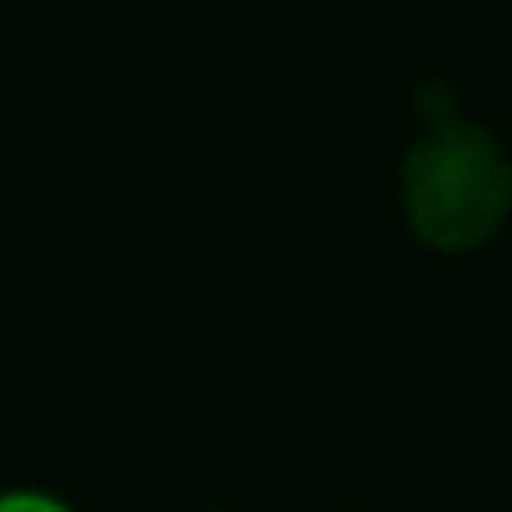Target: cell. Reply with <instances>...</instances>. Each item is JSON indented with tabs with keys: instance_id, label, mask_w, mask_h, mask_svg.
Segmentation results:
<instances>
[{
	"instance_id": "obj_1",
	"label": "cell",
	"mask_w": 512,
	"mask_h": 512,
	"mask_svg": "<svg viewBox=\"0 0 512 512\" xmlns=\"http://www.w3.org/2000/svg\"><path fill=\"white\" fill-rule=\"evenodd\" d=\"M402 216L432 251H482L512 211V161L502 141L462 116L432 121L402 156Z\"/></svg>"
},
{
	"instance_id": "obj_2",
	"label": "cell",
	"mask_w": 512,
	"mask_h": 512,
	"mask_svg": "<svg viewBox=\"0 0 512 512\" xmlns=\"http://www.w3.org/2000/svg\"><path fill=\"white\" fill-rule=\"evenodd\" d=\"M0 512H71V507L61 497H51V492L21 487V492H0Z\"/></svg>"
}]
</instances>
